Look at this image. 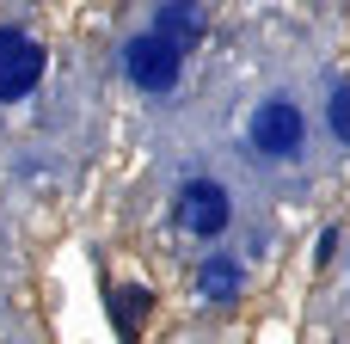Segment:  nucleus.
Returning a JSON list of instances; mask_svg holds the SVG:
<instances>
[{
  "label": "nucleus",
  "mask_w": 350,
  "mask_h": 344,
  "mask_svg": "<svg viewBox=\"0 0 350 344\" xmlns=\"http://www.w3.org/2000/svg\"><path fill=\"white\" fill-rule=\"evenodd\" d=\"M332 135H338V142L350 148V80L338 86V92H332Z\"/></svg>",
  "instance_id": "8"
},
{
  "label": "nucleus",
  "mask_w": 350,
  "mask_h": 344,
  "mask_svg": "<svg viewBox=\"0 0 350 344\" xmlns=\"http://www.w3.org/2000/svg\"><path fill=\"white\" fill-rule=\"evenodd\" d=\"M142 314H148V289H135V283H129V289H117V295H111V320H117V332H123V339H142Z\"/></svg>",
  "instance_id": "7"
},
{
  "label": "nucleus",
  "mask_w": 350,
  "mask_h": 344,
  "mask_svg": "<svg viewBox=\"0 0 350 344\" xmlns=\"http://www.w3.org/2000/svg\"><path fill=\"white\" fill-rule=\"evenodd\" d=\"M154 31H160L166 43H178V49H191V43L209 31V18H203V6H197V0H166V6H160V18H154Z\"/></svg>",
  "instance_id": "5"
},
{
  "label": "nucleus",
  "mask_w": 350,
  "mask_h": 344,
  "mask_svg": "<svg viewBox=\"0 0 350 344\" xmlns=\"http://www.w3.org/2000/svg\"><path fill=\"white\" fill-rule=\"evenodd\" d=\"M43 68H49L43 43H37L31 31H12V25H0V105H12V98L37 92Z\"/></svg>",
  "instance_id": "4"
},
{
  "label": "nucleus",
  "mask_w": 350,
  "mask_h": 344,
  "mask_svg": "<svg viewBox=\"0 0 350 344\" xmlns=\"http://www.w3.org/2000/svg\"><path fill=\"white\" fill-rule=\"evenodd\" d=\"M123 74H129V86H135V92L160 98V92H172V86H178V74H185V49H178V43H166L160 31H142V37H129V43H123Z\"/></svg>",
  "instance_id": "2"
},
{
  "label": "nucleus",
  "mask_w": 350,
  "mask_h": 344,
  "mask_svg": "<svg viewBox=\"0 0 350 344\" xmlns=\"http://www.w3.org/2000/svg\"><path fill=\"white\" fill-rule=\"evenodd\" d=\"M172 222H178L185 234H197V240H215V234H228V222H234L228 185H215V178H191V185H178Z\"/></svg>",
  "instance_id": "3"
},
{
  "label": "nucleus",
  "mask_w": 350,
  "mask_h": 344,
  "mask_svg": "<svg viewBox=\"0 0 350 344\" xmlns=\"http://www.w3.org/2000/svg\"><path fill=\"white\" fill-rule=\"evenodd\" d=\"M203 295L209 302H234V289H240V265L228 259V252H209V265H203Z\"/></svg>",
  "instance_id": "6"
},
{
  "label": "nucleus",
  "mask_w": 350,
  "mask_h": 344,
  "mask_svg": "<svg viewBox=\"0 0 350 344\" xmlns=\"http://www.w3.org/2000/svg\"><path fill=\"white\" fill-rule=\"evenodd\" d=\"M246 142H252L258 160H295L308 148V111L289 92H271V98H258V111L246 123Z\"/></svg>",
  "instance_id": "1"
}]
</instances>
